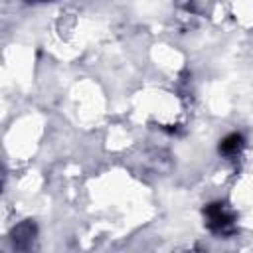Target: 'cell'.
Segmentation results:
<instances>
[{"label": "cell", "instance_id": "7a4b0ae2", "mask_svg": "<svg viewBox=\"0 0 253 253\" xmlns=\"http://www.w3.org/2000/svg\"><path fill=\"white\" fill-rule=\"evenodd\" d=\"M243 146H245L243 136L237 134V132H231V134H227V136L219 142V152H221L225 158H235V156L243 150Z\"/></svg>", "mask_w": 253, "mask_h": 253}, {"label": "cell", "instance_id": "3957f363", "mask_svg": "<svg viewBox=\"0 0 253 253\" xmlns=\"http://www.w3.org/2000/svg\"><path fill=\"white\" fill-rule=\"evenodd\" d=\"M34 235H36V227L34 223L26 221V223H20L14 231H12V241L16 247H26L28 243L34 241Z\"/></svg>", "mask_w": 253, "mask_h": 253}, {"label": "cell", "instance_id": "6da1fadb", "mask_svg": "<svg viewBox=\"0 0 253 253\" xmlns=\"http://www.w3.org/2000/svg\"><path fill=\"white\" fill-rule=\"evenodd\" d=\"M206 225L215 235H231L235 231V217L223 202H213L204 208Z\"/></svg>", "mask_w": 253, "mask_h": 253}]
</instances>
